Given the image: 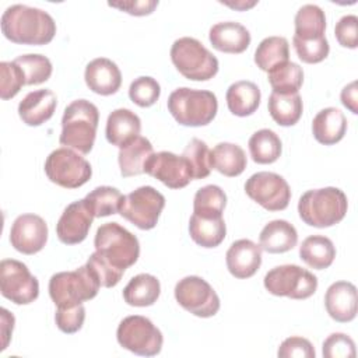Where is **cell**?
<instances>
[{
    "label": "cell",
    "mask_w": 358,
    "mask_h": 358,
    "mask_svg": "<svg viewBox=\"0 0 358 358\" xmlns=\"http://www.w3.org/2000/svg\"><path fill=\"white\" fill-rule=\"evenodd\" d=\"M3 35L20 45H46L56 35V22L41 8L13 4L1 15Z\"/></svg>",
    "instance_id": "obj_1"
},
{
    "label": "cell",
    "mask_w": 358,
    "mask_h": 358,
    "mask_svg": "<svg viewBox=\"0 0 358 358\" xmlns=\"http://www.w3.org/2000/svg\"><path fill=\"white\" fill-rule=\"evenodd\" d=\"M99 122L98 108L87 99H76L69 103L62 117V145L81 154H88L95 143Z\"/></svg>",
    "instance_id": "obj_2"
},
{
    "label": "cell",
    "mask_w": 358,
    "mask_h": 358,
    "mask_svg": "<svg viewBox=\"0 0 358 358\" xmlns=\"http://www.w3.org/2000/svg\"><path fill=\"white\" fill-rule=\"evenodd\" d=\"M347 208V196L333 186L308 190L298 201L301 220L315 228H329L338 224L345 217Z\"/></svg>",
    "instance_id": "obj_3"
},
{
    "label": "cell",
    "mask_w": 358,
    "mask_h": 358,
    "mask_svg": "<svg viewBox=\"0 0 358 358\" xmlns=\"http://www.w3.org/2000/svg\"><path fill=\"white\" fill-rule=\"evenodd\" d=\"M168 110L182 126L200 127L213 122L218 110L215 94L207 90L180 87L171 92Z\"/></svg>",
    "instance_id": "obj_4"
},
{
    "label": "cell",
    "mask_w": 358,
    "mask_h": 358,
    "mask_svg": "<svg viewBox=\"0 0 358 358\" xmlns=\"http://www.w3.org/2000/svg\"><path fill=\"white\" fill-rule=\"evenodd\" d=\"M95 252L112 267L124 273L140 256V243L136 235L117 222L102 224L94 239Z\"/></svg>",
    "instance_id": "obj_5"
},
{
    "label": "cell",
    "mask_w": 358,
    "mask_h": 358,
    "mask_svg": "<svg viewBox=\"0 0 358 358\" xmlns=\"http://www.w3.org/2000/svg\"><path fill=\"white\" fill-rule=\"evenodd\" d=\"M101 284L87 264L74 271H60L49 280V295L57 308L81 305L96 296Z\"/></svg>",
    "instance_id": "obj_6"
},
{
    "label": "cell",
    "mask_w": 358,
    "mask_h": 358,
    "mask_svg": "<svg viewBox=\"0 0 358 358\" xmlns=\"http://www.w3.org/2000/svg\"><path fill=\"white\" fill-rule=\"evenodd\" d=\"M171 60L187 80L207 81L218 73L217 57L197 39L179 38L171 48Z\"/></svg>",
    "instance_id": "obj_7"
},
{
    "label": "cell",
    "mask_w": 358,
    "mask_h": 358,
    "mask_svg": "<svg viewBox=\"0 0 358 358\" xmlns=\"http://www.w3.org/2000/svg\"><path fill=\"white\" fill-rule=\"evenodd\" d=\"M45 173L50 182L64 189H77L91 179L92 168L76 150L60 147L48 155Z\"/></svg>",
    "instance_id": "obj_8"
},
{
    "label": "cell",
    "mask_w": 358,
    "mask_h": 358,
    "mask_svg": "<svg viewBox=\"0 0 358 358\" xmlns=\"http://www.w3.org/2000/svg\"><path fill=\"white\" fill-rule=\"evenodd\" d=\"M117 343L130 352L141 357H154L161 352L164 337L161 330L145 316L124 317L116 330Z\"/></svg>",
    "instance_id": "obj_9"
},
{
    "label": "cell",
    "mask_w": 358,
    "mask_h": 358,
    "mask_svg": "<svg viewBox=\"0 0 358 358\" xmlns=\"http://www.w3.org/2000/svg\"><path fill=\"white\" fill-rule=\"evenodd\" d=\"M263 282L271 295L292 299H306L317 289L316 275L296 264H282L271 268L264 275Z\"/></svg>",
    "instance_id": "obj_10"
},
{
    "label": "cell",
    "mask_w": 358,
    "mask_h": 358,
    "mask_svg": "<svg viewBox=\"0 0 358 358\" xmlns=\"http://www.w3.org/2000/svg\"><path fill=\"white\" fill-rule=\"evenodd\" d=\"M165 207V197L152 186H140L123 196L119 214L140 229H152Z\"/></svg>",
    "instance_id": "obj_11"
},
{
    "label": "cell",
    "mask_w": 358,
    "mask_h": 358,
    "mask_svg": "<svg viewBox=\"0 0 358 358\" xmlns=\"http://www.w3.org/2000/svg\"><path fill=\"white\" fill-rule=\"evenodd\" d=\"M175 299L187 312L199 317H211L220 310V298L214 288L199 275H187L175 285Z\"/></svg>",
    "instance_id": "obj_12"
},
{
    "label": "cell",
    "mask_w": 358,
    "mask_h": 358,
    "mask_svg": "<svg viewBox=\"0 0 358 358\" xmlns=\"http://www.w3.org/2000/svg\"><path fill=\"white\" fill-rule=\"evenodd\" d=\"M0 291L15 305H28L38 298L39 282L22 262L4 259L0 263Z\"/></svg>",
    "instance_id": "obj_13"
},
{
    "label": "cell",
    "mask_w": 358,
    "mask_h": 358,
    "mask_svg": "<svg viewBox=\"0 0 358 358\" xmlns=\"http://www.w3.org/2000/svg\"><path fill=\"white\" fill-rule=\"evenodd\" d=\"M246 194L267 211L285 210L291 200L287 180L274 172L253 173L245 183Z\"/></svg>",
    "instance_id": "obj_14"
},
{
    "label": "cell",
    "mask_w": 358,
    "mask_h": 358,
    "mask_svg": "<svg viewBox=\"0 0 358 358\" xmlns=\"http://www.w3.org/2000/svg\"><path fill=\"white\" fill-rule=\"evenodd\" d=\"M48 224L36 214L18 215L10 229L11 246L24 255L41 252L48 242Z\"/></svg>",
    "instance_id": "obj_15"
},
{
    "label": "cell",
    "mask_w": 358,
    "mask_h": 358,
    "mask_svg": "<svg viewBox=\"0 0 358 358\" xmlns=\"http://www.w3.org/2000/svg\"><path fill=\"white\" fill-rule=\"evenodd\" d=\"M144 173L158 179L169 189H182L193 179L187 161L182 155L169 151L154 152L145 165Z\"/></svg>",
    "instance_id": "obj_16"
},
{
    "label": "cell",
    "mask_w": 358,
    "mask_h": 358,
    "mask_svg": "<svg viewBox=\"0 0 358 358\" xmlns=\"http://www.w3.org/2000/svg\"><path fill=\"white\" fill-rule=\"evenodd\" d=\"M94 218L95 215L85 199L73 201L64 208L56 224L59 241L64 245L81 243L87 238Z\"/></svg>",
    "instance_id": "obj_17"
},
{
    "label": "cell",
    "mask_w": 358,
    "mask_h": 358,
    "mask_svg": "<svg viewBox=\"0 0 358 358\" xmlns=\"http://www.w3.org/2000/svg\"><path fill=\"white\" fill-rule=\"evenodd\" d=\"M225 262L235 278H249L260 268L262 248L250 239H238L227 250Z\"/></svg>",
    "instance_id": "obj_18"
},
{
    "label": "cell",
    "mask_w": 358,
    "mask_h": 358,
    "mask_svg": "<svg viewBox=\"0 0 358 358\" xmlns=\"http://www.w3.org/2000/svg\"><path fill=\"white\" fill-rule=\"evenodd\" d=\"M357 303V287L350 281H336L326 291V310L338 323H347L355 319Z\"/></svg>",
    "instance_id": "obj_19"
},
{
    "label": "cell",
    "mask_w": 358,
    "mask_h": 358,
    "mask_svg": "<svg viewBox=\"0 0 358 358\" xmlns=\"http://www.w3.org/2000/svg\"><path fill=\"white\" fill-rule=\"evenodd\" d=\"M87 87L98 95H112L122 85V73L115 62L106 57L91 60L84 73Z\"/></svg>",
    "instance_id": "obj_20"
},
{
    "label": "cell",
    "mask_w": 358,
    "mask_h": 358,
    "mask_svg": "<svg viewBox=\"0 0 358 358\" xmlns=\"http://www.w3.org/2000/svg\"><path fill=\"white\" fill-rule=\"evenodd\" d=\"M57 98L52 90H36L28 92L18 103V115L28 126H41L48 122L56 109Z\"/></svg>",
    "instance_id": "obj_21"
},
{
    "label": "cell",
    "mask_w": 358,
    "mask_h": 358,
    "mask_svg": "<svg viewBox=\"0 0 358 358\" xmlns=\"http://www.w3.org/2000/svg\"><path fill=\"white\" fill-rule=\"evenodd\" d=\"M208 39L214 49L224 53H242L250 45V32L239 22L224 21L210 28Z\"/></svg>",
    "instance_id": "obj_22"
},
{
    "label": "cell",
    "mask_w": 358,
    "mask_h": 358,
    "mask_svg": "<svg viewBox=\"0 0 358 358\" xmlns=\"http://www.w3.org/2000/svg\"><path fill=\"white\" fill-rule=\"evenodd\" d=\"M141 120L140 117L130 109L119 108L109 113L106 119V140L112 145L122 148L137 136H140Z\"/></svg>",
    "instance_id": "obj_23"
},
{
    "label": "cell",
    "mask_w": 358,
    "mask_h": 358,
    "mask_svg": "<svg viewBox=\"0 0 358 358\" xmlns=\"http://www.w3.org/2000/svg\"><path fill=\"white\" fill-rule=\"evenodd\" d=\"M347 131V117L337 108H324L312 120V133L317 143L333 145L343 140Z\"/></svg>",
    "instance_id": "obj_24"
},
{
    "label": "cell",
    "mask_w": 358,
    "mask_h": 358,
    "mask_svg": "<svg viewBox=\"0 0 358 358\" xmlns=\"http://www.w3.org/2000/svg\"><path fill=\"white\" fill-rule=\"evenodd\" d=\"M259 246L267 253H285L296 246L298 232L285 220H273L264 225L259 235Z\"/></svg>",
    "instance_id": "obj_25"
},
{
    "label": "cell",
    "mask_w": 358,
    "mask_h": 358,
    "mask_svg": "<svg viewBox=\"0 0 358 358\" xmlns=\"http://www.w3.org/2000/svg\"><path fill=\"white\" fill-rule=\"evenodd\" d=\"M152 154L154 148L150 140L143 136H137L134 140L119 150L117 162L120 175L123 178H130L144 173L145 165Z\"/></svg>",
    "instance_id": "obj_26"
},
{
    "label": "cell",
    "mask_w": 358,
    "mask_h": 358,
    "mask_svg": "<svg viewBox=\"0 0 358 358\" xmlns=\"http://www.w3.org/2000/svg\"><path fill=\"white\" fill-rule=\"evenodd\" d=\"M189 234L194 243L201 248H217L227 235V227L222 215L208 217L192 214L189 221Z\"/></svg>",
    "instance_id": "obj_27"
},
{
    "label": "cell",
    "mask_w": 358,
    "mask_h": 358,
    "mask_svg": "<svg viewBox=\"0 0 358 358\" xmlns=\"http://www.w3.org/2000/svg\"><path fill=\"white\" fill-rule=\"evenodd\" d=\"M225 99L231 113H234L235 116L245 117L253 115L257 110L262 94L260 88L255 83L241 80L228 87Z\"/></svg>",
    "instance_id": "obj_28"
},
{
    "label": "cell",
    "mask_w": 358,
    "mask_h": 358,
    "mask_svg": "<svg viewBox=\"0 0 358 358\" xmlns=\"http://www.w3.org/2000/svg\"><path fill=\"white\" fill-rule=\"evenodd\" d=\"M161 294L159 280L147 273L134 275L123 289V299L130 306L145 308L157 302Z\"/></svg>",
    "instance_id": "obj_29"
},
{
    "label": "cell",
    "mask_w": 358,
    "mask_h": 358,
    "mask_svg": "<svg viewBox=\"0 0 358 358\" xmlns=\"http://www.w3.org/2000/svg\"><path fill=\"white\" fill-rule=\"evenodd\" d=\"M299 257L309 267L315 270H324L333 264L336 248L327 236L310 235L305 238L299 246Z\"/></svg>",
    "instance_id": "obj_30"
},
{
    "label": "cell",
    "mask_w": 358,
    "mask_h": 358,
    "mask_svg": "<svg viewBox=\"0 0 358 358\" xmlns=\"http://www.w3.org/2000/svg\"><path fill=\"white\" fill-rule=\"evenodd\" d=\"M211 165L224 176H239L246 165L245 151L234 143H218L211 151Z\"/></svg>",
    "instance_id": "obj_31"
},
{
    "label": "cell",
    "mask_w": 358,
    "mask_h": 358,
    "mask_svg": "<svg viewBox=\"0 0 358 358\" xmlns=\"http://www.w3.org/2000/svg\"><path fill=\"white\" fill-rule=\"evenodd\" d=\"M294 38L301 41H313L324 38L326 15L316 4H305L295 14Z\"/></svg>",
    "instance_id": "obj_32"
},
{
    "label": "cell",
    "mask_w": 358,
    "mask_h": 358,
    "mask_svg": "<svg viewBox=\"0 0 358 358\" xmlns=\"http://www.w3.org/2000/svg\"><path fill=\"white\" fill-rule=\"evenodd\" d=\"M267 108L273 120L280 126H294L302 116L303 105L301 95L295 94H277L271 92L268 96Z\"/></svg>",
    "instance_id": "obj_33"
},
{
    "label": "cell",
    "mask_w": 358,
    "mask_h": 358,
    "mask_svg": "<svg viewBox=\"0 0 358 358\" xmlns=\"http://www.w3.org/2000/svg\"><path fill=\"white\" fill-rule=\"evenodd\" d=\"M289 43L284 36H267L256 48L255 63L263 71H270L274 67L288 62Z\"/></svg>",
    "instance_id": "obj_34"
},
{
    "label": "cell",
    "mask_w": 358,
    "mask_h": 358,
    "mask_svg": "<svg viewBox=\"0 0 358 358\" xmlns=\"http://www.w3.org/2000/svg\"><path fill=\"white\" fill-rule=\"evenodd\" d=\"M249 152L257 164L275 162L282 151L280 137L270 129H260L255 131L249 138Z\"/></svg>",
    "instance_id": "obj_35"
},
{
    "label": "cell",
    "mask_w": 358,
    "mask_h": 358,
    "mask_svg": "<svg viewBox=\"0 0 358 358\" xmlns=\"http://www.w3.org/2000/svg\"><path fill=\"white\" fill-rule=\"evenodd\" d=\"M268 83L273 92L295 94L303 83V70L294 62H285L268 71Z\"/></svg>",
    "instance_id": "obj_36"
},
{
    "label": "cell",
    "mask_w": 358,
    "mask_h": 358,
    "mask_svg": "<svg viewBox=\"0 0 358 358\" xmlns=\"http://www.w3.org/2000/svg\"><path fill=\"white\" fill-rule=\"evenodd\" d=\"M227 206V194L217 185L200 187L193 199V213L199 215L218 217L222 215Z\"/></svg>",
    "instance_id": "obj_37"
},
{
    "label": "cell",
    "mask_w": 358,
    "mask_h": 358,
    "mask_svg": "<svg viewBox=\"0 0 358 358\" xmlns=\"http://www.w3.org/2000/svg\"><path fill=\"white\" fill-rule=\"evenodd\" d=\"M84 199L88 203L95 218H101L119 213L123 196L116 187L98 186L92 192H90Z\"/></svg>",
    "instance_id": "obj_38"
},
{
    "label": "cell",
    "mask_w": 358,
    "mask_h": 358,
    "mask_svg": "<svg viewBox=\"0 0 358 358\" xmlns=\"http://www.w3.org/2000/svg\"><path fill=\"white\" fill-rule=\"evenodd\" d=\"M15 64H18L25 76L27 85H36L48 81L52 76V63L50 60L38 53H28L21 55L13 60Z\"/></svg>",
    "instance_id": "obj_39"
},
{
    "label": "cell",
    "mask_w": 358,
    "mask_h": 358,
    "mask_svg": "<svg viewBox=\"0 0 358 358\" xmlns=\"http://www.w3.org/2000/svg\"><path fill=\"white\" fill-rule=\"evenodd\" d=\"M182 157L187 161L193 179H204L210 175L213 169L211 150L203 140L192 138L183 150Z\"/></svg>",
    "instance_id": "obj_40"
},
{
    "label": "cell",
    "mask_w": 358,
    "mask_h": 358,
    "mask_svg": "<svg viewBox=\"0 0 358 358\" xmlns=\"http://www.w3.org/2000/svg\"><path fill=\"white\" fill-rule=\"evenodd\" d=\"M159 95H161V87L158 81L148 76L137 77L134 81H131L129 87L130 99L141 108L152 106L158 101Z\"/></svg>",
    "instance_id": "obj_41"
},
{
    "label": "cell",
    "mask_w": 358,
    "mask_h": 358,
    "mask_svg": "<svg viewBox=\"0 0 358 358\" xmlns=\"http://www.w3.org/2000/svg\"><path fill=\"white\" fill-rule=\"evenodd\" d=\"M0 96L1 99L14 98L20 90L27 85L25 76L18 64L14 62H1L0 63Z\"/></svg>",
    "instance_id": "obj_42"
},
{
    "label": "cell",
    "mask_w": 358,
    "mask_h": 358,
    "mask_svg": "<svg viewBox=\"0 0 358 358\" xmlns=\"http://www.w3.org/2000/svg\"><path fill=\"white\" fill-rule=\"evenodd\" d=\"M292 43L298 57L308 64L320 63L327 57L330 52V46L326 36L320 39H313V41H301V39L292 38Z\"/></svg>",
    "instance_id": "obj_43"
},
{
    "label": "cell",
    "mask_w": 358,
    "mask_h": 358,
    "mask_svg": "<svg viewBox=\"0 0 358 358\" xmlns=\"http://www.w3.org/2000/svg\"><path fill=\"white\" fill-rule=\"evenodd\" d=\"M322 354L324 358H354L355 343L344 333H331L322 345Z\"/></svg>",
    "instance_id": "obj_44"
},
{
    "label": "cell",
    "mask_w": 358,
    "mask_h": 358,
    "mask_svg": "<svg viewBox=\"0 0 358 358\" xmlns=\"http://www.w3.org/2000/svg\"><path fill=\"white\" fill-rule=\"evenodd\" d=\"M88 268L94 273V275L98 278L101 287H105V288H112L115 285L119 284L120 278L123 277V271L120 270H116L115 267H112L110 264H108L96 252H94L87 263Z\"/></svg>",
    "instance_id": "obj_45"
},
{
    "label": "cell",
    "mask_w": 358,
    "mask_h": 358,
    "mask_svg": "<svg viewBox=\"0 0 358 358\" xmlns=\"http://www.w3.org/2000/svg\"><path fill=\"white\" fill-rule=\"evenodd\" d=\"M85 320L84 305H76L69 308H57L55 313V322L60 331L66 334H73L78 331Z\"/></svg>",
    "instance_id": "obj_46"
},
{
    "label": "cell",
    "mask_w": 358,
    "mask_h": 358,
    "mask_svg": "<svg viewBox=\"0 0 358 358\" xmlns=\"http://www.w3.org/2000/svg\"><path fill=\"white\" fill-rule=\"evenodd\" d=\"M277 355L280 358H315L316 352L312 345V343L308 338L299 337V336H292L285 338L277 351Z\"/></svg>",
    "instance_id": "obj_47"
},
{
    "label": "cell",
    "mask_w": 358,
    "mask_h": 358,
    "mask_svg": "<svg viewBox=\"0 0 358 358\" xmlns=\"http://www.w3.org/2000/svg\"><path fill=\"white\" fill-rule=\"evenodd\" d=\"M334 35L341 46L355 49L358 46V17L354 14L341 17L336 24Z\"/></svg>",
    "instance_id": "obj_48"
},
{
    "label": "cell",
    "mask_w": 358,
    "mask_h": 358,
    "mask_svg": "<svg viewBox=\"0 0 358 358\" xmlns=\"http://www.w3.org/2000/svg\"><path fill=\"white\" fill-rule=\"evenodd\" d=\"M108 6L117 8L120 11H124L130 15L141 17L151 14L157 6L158 0H131V1H109Z\"/></svg>",
    "instance_id": "obj_49"
},
{
    "label": "cell",
    "mask_w": 358,
    "mask_h": 358,
    "mask_svg": "<svg viewBox=\"0 0 358 358\" xmlns=\"http://www.w3.org/2000/svg\"><path fill=\"white\" fill-rule=\"evenodd\" d=\"M357 81H351L341 90L340 99L341 103L354 115L358 113V96H357Z\"/></svg>",
    "instance_id": "obj_50"
},
{
    "label": "cell",
    "mask_w": 358,
    "mask_h": 358,
    "mask_svg": "<svg viewBox=\"0 0 358 358\" xmlns=\"http://www.w3.org/2000/svg\"><path fill=\"white\" fill-rule=\"evenodd\" d=\"M13 327H14V316L7 310V309H1V336H3V347L1 350L7 348L10 336L13 333Z\"/></svg>",
    "instance_id": "obj_51"
},
{
    "label": "cell",
    "mask_w": 358,
    "mask_h": 358,
    "mask_svg": "<svg viewBox=\"0 0 358 358\" xmlns=\"http://www.w3.org/2000/svg\"><path fill=\"white\" fill-rule=\"evenodd\" d=\"M222 4H227V6H229V7H232V8H235V10H241V11H243V10H248V8H250V7H253L255 4H256V1H250V3H248V1H235V3H229V1H221Z\"/></svg>",
    "instance_id": "obj_52"
}]
</instances>
